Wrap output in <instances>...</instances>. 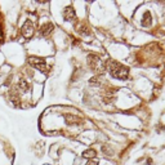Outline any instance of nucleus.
Segmentation results:
<instances>
[{"instance_id":"nucleus-6","label":"nucleus","mask_w":165,"mask_h":165,"mask_svg":"<svg viewBox=\"0 0 165 165\" xmlns=\"http://www.w3.org/2000/svg\"><path fill=\"white\" fill-rule=\"evenodd\" d=\"M62 16H63V19L66 22H71V21H74L76 18V12L71 5H68V7H66L63 12H62Z\"/></svg>"},{"instance_id":"nucleus-4","label":"nucleus","mask_w":165,"mask_h":165,"mask_svg":"<svg viewBox=\"0 0 165 165\" xmlns=\"http://www.w3.org/2000/svg\"><path fill=\"white\" fill-rule=\"evenodd\" d=\"M21 34L26 39L32 38V35L35 34V23L31 22V21H26V22L23 23V26L21 27Z\"/></svg>"},{"instance_id":"nucleus-14","label":"nucleus","mask_w":165,"mask_h":165,"mask_svg":"<svg viewBox=\"0 0 165 165\" xmlns=\"http://www.w3.org/2000/svg\"><path fill=\"white\" fill-rule=\"evenodd\" d=\"M3 41H4V34H3V29L0 26V43H3Z\"/></svg>"},{"instance_id":"nucleus-2","label":"nucleus","mask_w":165,"mask_h":165,"mask_svg":"<svg viewBox=\"0 0 165 165\" xmlns=\"http://www.w3.org/2000/svg\"><path fill=\"white\" fill-rule=\"evenodd\" d=\"M86 62H88L89 68L94 71L97 74V76H101L106 70V66H104V63L101 61V58L97 54H89L88 58H86Z\"/></svg>"},{"instance_id":"nucleus-11","label":"nucleus","mask_w":165,"mask_h":165,"mask_svg":"<svg viewBox=\"0 0 165 165\" xmlns=\"http://www.w3.org/2000/svg\"><path fill=\"white\" fill-rule=\"evenodd\" d=\"M76 31L79 32L80 35H88L89 34V29L86 25H84V23H80L79 26H76Z\"/></svg>"},{"instance_id":"nucleus-1","label":"nucleus","mask_w":165,"mask_h":165,"mask_svg":"<svg viewBox=\"0 0 165 165\" xmlns=\"http://www.w3.org/2000/svg\"><path fill=\"white\" fill-rule=\"evenodd\" d=\"M104 66H106V70H109L110 75L113 79H118V80L129 79V68L125 65L119 63V62L113 61V59H109Z\"/></svg>"},{"instance_id":"nucleus-15","label":"nucleus","mask_w":165,"mask_h":165,"mask_svg":"<svg viewBox=\"0 0 165 165\" xmlns=\"http://www.w3.org/2000/svg\"><path fill=\"white\" fill-rule=\"evenodd\" d=\"M146 164H147V165H151V164H152V159H150V157H148V159H147V161H146Z\"/></svg>"},{"instance_id":"nucleus-5","label":"nucleus","mask_w":165,"mask_h":165,"mask_svg":"<svg viewBox=\"0 0 165 165\" xmlns=\"http://www.w3.org/2000/svg\"><path fill=\"white\" fill-rule=\"evenodd\" d=\"M53 31H54V25L52 22H43L40 25V27H39V32H40V35L43 38H47L49 35H52Z\"/></svg>"},{"instance_id":"nucleus-10","label":"nucleus","mask_w":165,"mask_h":165,"mask_svg":"<svg viewBox=\"0 0 165 165\" xmlns=\"http://www.w3.org/2000/svg\"><path fill=\"white\" fill-rule=\"evenodd\" d=\"M101 152L106 157H112L113 154H115V151H113V148L109 145H102L101 147Z\"/></svg>"},{"instance_id":"nucleus-13","label":"nucleus","mask_w":165,"mask_h":165,"mask_svg":"<svg viewBox=\"0 0 165 165\" xmlns=\"http://www.w3.org/2000/svg\"><path fill=\"white\" fill-rule=\"evenodd\" d=\"M85 165H98V163H97L95 160H88Z\"/></svg>"},{"instance_id":"nucleus-7","label":"nucleus","mask_w":165,"mask_h":165,"mask_svg":"<svg viewBox=\"0 0 165 165\" xmlns=\"http://www.w3.org/2000/svg\"><path fill=\"white\" fill-rule=\"evenodd\" d=\"M65 121L67 125H70V127H72V125H77L80 123V118L76 115H72V113H66L63 116Z\"/></svg>"},{"instance_id":"nucleus-9","label":"nucleus","mask_w":165,"mask_h":165,"mask_svg":"<svg viewBox=\"0 0 165 165\" xmlns=\"http://www.w3.org/2000/svg\"><path fill=\"white\" fill-rule=\"evenodd\" d=\"M151 22H152L151 13H150V12H145V13L142 14V18H141V23H142V26L148 27V26H151Z\"/></svg>"},{"instance_id":"nucleus-12","label":"nucleus","mask_w":165,"mask_h":165,"mask_svg":"<svg viewBox=\"0 0 165 165\" xmlns=\"http://www.w3.org/2000/svg\"><path fill=\"white\" fill-rule=\"evenodd\" d=\"M89 85H91V86H100L101 85V76L94 75V76L89 80Z\"/></svg>"},{"instance_id":"nucleus-3","label":"nucleus","mask_w":165,"mask_h":165,"mask_svg":"<svg viewBox=\"0 0 165 165\" xmlns=\"http://www.w3.org/2000/svg\"><path fill=\"white\" fill-rule=\"evenodd\" d=\"M27 62L32 68H36L38 71H40V72H43V74H48L50 70V67H49V65L47 63V61L44 58H40V57L30 56L27 58Z\"/></svg>"},{"instance_id":"nucleus-8","label":"nucleus","mask_w":165,"mask_h":165,"mask_svg":"<svg viewBox=\"0 0 165 165\" xmlns=\"http://www.w3.org/2000/svg\"><path fill=\"white\" fill-rule=\"evenodd\" d=\"M83 159H86V160H94L97 157V151L94 148H88L83 152Z\"/></svg>"}]
</instances>
